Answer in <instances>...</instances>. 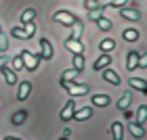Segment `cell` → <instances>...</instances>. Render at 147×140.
<instances>
[{
	"label": "cell",
	"instance_id": "6da1fadb",
	"mask_svg": "<svg viewBox=\"0 0 147 140\" xmlns=\"http://www.w3.org/2000/svg\"><path fill=\"white\" fill-rule=\"evenodd\" d=\"M36 34V25L34 23H25V25H21V27H11V36L13 38H19V40H30L32 36Z\"/></svg>",
	"mask_w": 147,
	"mask_h": 140
},
{
	"label": "cell",
	"instance_id": "7a4b0ae2",
	"mask_svg": "<svg viewBox=\"0 0 147 140\" xmlns=\"http://www.w3.org/2000/svg\"><path fill=\"white\" fill-rule=\"evenodd\" d=\"M19 57L23 59V69H28V71H36L40 61H42V59H40V52H38V55H32L30 50H21Z\"/></svg>",
	"mask_w": 147,
	"mask_h": 140
},
{
	"label": "cell",
	"instance_id": "3957f363",
	"mask_svg": "<svg viewBox=\"0 0 147 140\" xmlns=\"http://www.w3.org/2000/svg\"><path fill=\"white\" fill-rule=\"evenodd\" d=\"M59 84H61V88H65L71 96H84V94L90 92V88L86 84H76V82H59Z\"/></svg>",
	"mask_w": 147,
	"mask_h": 140
},
{
	"label": "cell",
	"instance_id": "277c9868",
	"mask_svg": "<svg viewBox=\"0 0 147 140\" xmlns=\"http://www.w3.org/2000/svg\"><path fill=\"white\" fill-rule=\"evenodd\" d=\"M76 15L74 13H69V11H57L55 15H53V21H57V23H61V25H65V27H71L74 23H76Z\"/></svg>",
	"mask_w": 147,
	"mask_h": 140
},
{
	"label": "cell",
	"instance_id": "5b68a950",
	"mask_svg": "<svg viewBox=\"0 0 147 140\" xmlns=\"http://www.w3.org/2000/svg\"><path fill=\"white\" fill-rule=\"evenodd\" d=\"M53 55H55V52H53L51 40L49 38H42V40H40V59H42V61H51Z\"/></svg>",
	"mask_w": 147,
	"mask_h": 140
},
{
	"label": "cell",
	"instance_id": "8992f818",
	"mask_svg": "<svg viewBox=\"0 0 147 140\" xmlns=\"http://www.w3.org/2000/svg\"><path fill=\"white\" fill-rule=\"evenodd\" d=\"M120 15H122V19H126V21H139V19H141V13H139L135 6H122V9H120Z\"/></svg>",
	"mask_w": 147,
	"mask_h": 140
},
{
	"label": "cell",
	"instance_id": "52a82bcc",
	"mask_svg": "<svg viewBox=\"0 0 147 140\" xmlns=\"http://www.w3.org/2000/svg\"><path fill=\"white\" fill-rule=\"evenodd\" d=\"M65 48H67L71 55H84V44L80 42V40L67 38V40H65Z\"/></svg>",
	"mask_w": 147,
	"mask_h": 140
},
{
	"label": "cell",
	"instance_id": "ba28073f",
	"mask_svg": "<svg viewBox=\"0 0 147 140\" xmlns=\"http://www.w3.org/2000/svg\"><path fill=\"white\" fill-rule=\"evenodd\" d=\"M74 113H76V103H74V101H67L59 117H61V121H69V119H74Z\"/></svg>",
	"mask_w": 147,
	"mask_h": 140
},
{
	"label": "cell",
	"instance_id": "9c48e42d",
	"mask_svg": "<svg viewBox=\"0 0 147 140\" xmlns=\"http://www.w3.org/2000/svg\"><path fill=\"white\" fill-rule=\"evenodd\" d=\"M128 84L132 90H139L141 94H147V82L141 77H128Z\"/></svg>",
	"mask_w": 147,
	"mask_h": 140
},
{
	"label": "cell",
	"instance_id": "30bf717a",
	"mask_svg": "<svg viewBox=\"0 0 147 140\" xmlns=\"http://www.w3.org/2000/svg\"><path fill=\"white\" fill-rule=\"evenodd\" d=\"M137 67H139V52L137 50H130L128 55H126V69L135 71Z\"/></svg>",
	"mask_w": 147,
	"mask_h": 140
},
{
	"label": "cell",
	"instance_id": "8fae6325",
	"mask_svg": "<svg viewBox=\"0 0 147 140\" xmlns=\"http://www.w3.org/2000/svg\"><path fill=\"white\" fill-rule=\"evenodd\" d=\"M109 65H111V57H109V55H101V57L95 61L92 69H95V71H103V69H107Z\"/></svg>",
	"mask_w": 147,
	"mask_h": 140
},
{
	"label": "cell",
	"instance_id": "7c38bea8",
	"mask_svg": "<svg viewBox=\"0 0 147 140\" xmlns=\"http://www.w3.org/2000/svg\"><path fill=\"white\" fill-rule=\"evenodd\" d=\"M90 103H92V107H107L111 103V98H109V94H92Z\"/></svg>",
	"mask_w": 147,
	"mask_h": 140
},
{
	"label": "cell",
	"instance_id": "4fadbf2b",
	"mask_svg": "<svg viewBox=\"0 0 147 140\" xmlns=\"http://www.w3.org/2000/svg\"><path fill=\"white\" fill-rule=\"evenodd\" d=\"M92 117V107H82V109H78L74 113V119L76 121H86V119Z\"/></svg>",
	"mask_w": 147,
	"mask_h": 140
},
{
	"label": "cell",
	"instance_id": "5bb4252c",
	"mask_svg": "<svg viewBox=\"0 0 147 140\" xmlns=\"http://www.w3.org/2000/svg\"><path fill=\"white\" fill-rule=\"evenodd\" d=\"M30 92H32V82H28V79H25V82H21V84H19L17 98H19V101H25V98L30 96Z\"/></svg>",
	"mask_w": 147,
	"mask_h": 140
},
{
	"label": "cell",
	"instance_id": "9a60e30c",
	"mask_svg": "<svg viewBox=\"0 0 147 140\" xmlns=\"http://www.w3.org/2000/svg\"><path fill=\"white\" fill-rule=\"evenodd\" d=\"M0 71H2V77H4V82L9 84V86H15V84H17V73L13 71L9 65H6V67H2Z\"/></svg>",
	"mask_w": 147,
	"mask_h": 140
},
{
	"label": "cell",
	"instance_id": "2e32d148",
	"mask_svg": "<svg viewBox=\"0 0 147 140\" xmlns=\"http://www.w3.org/2000/svg\"><path fill=\"white\" fill-rule=\"evenodd\" d=\"M103 79L105 82H109V84H113V86H120V75L113 69H103Z\"/></svg>",
	"mask_w": 147,
	"mask_h": 140
},
{
	"label": "cell",
	"instance_id": "e0dca14e",
	"mask_svg": "<svg viewBox=\"0 0 147 140\" xmlns=\"http://www.w3.org/2000/svg\"><path fill=\"white\" fill-rule=\"evenodd\" d=\"M111 138L113 140H124V125L120 121H113L111 123Z\"/></svg>",
	"mask_w": 147,
	"mask_h": 140
},
{
	"label": "cell",
	"instance_id": "ac0fdd59",
	"mask_svg": "<svg viewBox=\"0 0 147 140\" xmlns=\"http://www.w3.org/2000/svg\"><path fill=\"white\" fill-rule=\"evenodd\" d=\"M130 103H132V92H124V94L120 96V101H118V109L120 111H126L130 107Z\"/></svg>",
	"mask_w": 147,
	"mask_h": 140
},
{
	"label": "cell",
	"instance_id": "d6986e66",
	"mask_svg": "<svg viewBox=\"0 0 147 140\" xmlns=\"http://www.w3.org/2000/svg\"><path fill=\"white\" fill-rule=\"evenodd\" d=\"M122 38L126 40V42H137V40H139V29H135V27H126V29L122 31Z\"/></svg>",
	"mask_w": 147,
	"mask_h": 140
},
{
	"label": "cell",
	"instance_id": "ffe728a7",
	"mask_svg": "<svg viewBox=\"0 0 147 140\" xmlns=\"http://www.w3.org/2000/svg\"><path fill=\"white\" fill-rule=\"evenodd\" d=\"M25 119H28V111H23V109H19L17 113H13V117H11V123L13 125H21Z\"/></svg>",
	"mask_w": 147,
	"mask_h": 140
},
{
	"label": "cell",
	"instance_id": "44dd1931",
	"mask_svg": "<svg viewBox=\"0 0 147 140\" xmlns=\"http://www.w3.org/2000/svg\"><path fill=\"white\" fill-rule=\"evenodd\" d=\"M99 48H101V52H103V55H109V52H111L113 48H116V42H113L111 38H105V40H101Z\"/></svg>",
	"mask_w": 147,
	"mask_h": 140
},
{
	"label": "cell",
	"instance_id": "7402d4cb",
	"mask_svg": "<svg viewBox=\"0 0 147 140\" xmlns=\"http://www.w3.org/2000/svg\"><path fill=\"white\" fill-rule=\"evenodd\" d=\"M34 19H36V9H25V11L21 13V25L34 23Z\"/></svg>",
	"mask_w": 147,
	"mask_h": 140
},
{
	"label": "cell",
	"instance_id": "603a6c76",
	"mask_svg": "<svg viewBox=\"0 0 147 140\" xmlns=\"http://www.w3.org/2000/svg\"><path fill=\"white\" fill-rule=\"evenodd\" d=\"M82 31H84V25H82V21H80V19H76V23L71 25V36H69V38H74V40H80Z\"/></svg>",
	"mask_w": 147,
	"mask_h": 140
},
{
	"label": "cell",
	"instance_id": "cb8c5ba5",
	"mask_svg": "<svg viewBox=\"0 0 147 140\" xmlns=\"http://www.w3.org/2000/svg\"><path fill=\"white\" fill-rule=\"evenodd\" d=\"M78 75H80V73H78L76 69H65V71L61 73V79H59V82H76Z\"/></svg>",
	"mask_w": 147,
	"mask_h": 140
},
{
	"label": "cell",
	"instance_id": "d4e9b609",
	"mask_svg": "<svg viewBox=\"0 0 147 140\" xmlns=\"http://www.w3.org/2000/svg\"><path fill=\"white\" fill-rule=\"evenodd\" d=\"M71 65L74 67L71 69H76L78 73L84 69V55H74V59H71Z\"/></svg>",
	"mask_w": 147,
	"mask_h": 140
},
{
	"label": "cell",
	"instance_id": "484cf974",
	"mask_svg": "<svg viewBox=\"0 0 147 140\" xmlns=\"http://www.w3.org/2000/svg\"><path fill=\"white\" fill-rule=\"evenodd\" d=\"M128 130H130V134L135 138H143L145 136V128H143V125H139V123H130Z\"/></svg>",
	"mask_w": 147,
	"mask_h": 140
},
{
	"label": "cell",
	"instance_id": "4316f807",
	"mask_svg": "<svg viewBox=\"0 0 147 140\" xmlns=\"http://www.w3.org/2000/svg\"><path fill=\"white\" fill-rule=\"evenodd\" d=\"M145 121H147V105H141V107L137 109V123L143 125Z\"/></svg>",
	"mask_w": 147,
	"mask_h": 140
},
{
	"label": "cell",
	"instance_id": "83f0119b",
	"mask_svg": "<svg viewBox=\"0 0 147 140\" xmlns=\"http://www.w3.org/2000/svg\"><path fill=\"white\" fill-rule=\"evenodd\" d=\"M95 23H97V27L101 29V31H109V29L113 27V25H111V21H109L107 17H101V19H97Z\"/></svg>",
	"mask_w": 147,
	"mask_h": 140
},
{
	"label": "cell",
	"instance_id": "f1b7e54d",
	"mask_svg": "<svg viewBox=\"0 0 147 140\" xmlns=\"http://www.w3.org/2000/svg\"><path fill=\"white\" fill-rule=\"evenodd\" d=\"M103 11H105V6H97V9L88 11V19H90V21H97V19H101V17H103Z\"/></svg>",
	"mask_w": 147,
	"mask_h": 140
},
{
	"label": "cell",
	"instance_id": "f546056e",
	"mask_svg": "<svg viewBox=\"0 0 147 140\" xmlns=\"http://www.w3.org/2000/svg\"><path fill=\"white\" fill-rule=\"evenodd\" d=\"M11 65H13V71H21L23 69V59L17 55L15 59H11Z\"/></svg>",
	"mask_w": 147,
	"mask_h": 140
},
{
	"label": "cell",
	"instance_id": "4dcf8cb0",
	"mask_svg": "<svg viewBox=\"0 0 147 140\" xmlns=\"http://www.w3.org/2000/svg\"><path fill=\"white\" fill-rule=\"evenodd\" d=\"M6 50H9V38H6V34L0 31V52H6Z\"/></svg>",
	"mask_w": 147,
	"mask_h": 140
},
{
	"label": "cell",
	"instance_id": "1f68e13d",
	"mask_svg": "<svg viewBox=\"0 0 147 140\" xmlns=\"http://www.w3.org/2000/svg\"><path fill=\"white\" fill-rule=\"evenodd\" d=\"M97 6H99L97 0H84V9L86 11H92V9H97Z\"/></svg>",
	"mask_w": 147,
	"mask_h": 140
},
{
	"label": "cell",
	"instance_id": "d6a6232c",
	"mask_svg": "<svg viewBox=\"0 0 147 140\" xmlns=\"http://www.w3.org/2000/svg\"><path fill=\"white\" fill-rule=\"evenodd\" d=\"M139 67H141V69H145V67H147V52L139 55Z\"/></svg>",
	"mask_w": 147,
	"mask_h": 140
},
{
	"label": "cell",
	"instance_id": "836d02e7",
	"mask_svg": "<svg viewBox=\"0 0 147 140\" xmlns=\"http://www.w3.org/2000/svg\"><path fill=\"white\" fill-rule=\"evenodd\" d=\"M9 61H11L9 57H4V55L0 57V69H2V67H6V65H9Z\"/></svg>",
	"mask_w": 147,
	"mask_h": 140
},
{
	"label": "cell",
	"instance_id": "e575fe53",
	"mask_svg": "<svg viewBox=\"0 0 147 140\" xmlns=\"http://www.w3.org/2000/svg\"><path fill=\"white\" fill-rule=\"evenodd\" d=\"M71 136V128H65L63 130V138H69Z\"/></svg>",
	"mask_w": 147,
	"mask_h": 140
},
{
	"label": "cell",
	"instance_id": "d590c367",
	"mask_svg": "<svg viewBox=\"0 0 147 140\" xmlns=\"http://www.w3.org/2000/svg\"><path fill=\"white\" fill-rule=\"evenodd\" d=\"M122 113H124V117H126V119H130V117H132V113H130L128 109H126V111H122Z\"/></svg>",
	"mask_w": 147,
	"mask_h": 140
},
{
	"label": "cell",
	"instance_id": "8d00e7d4",
	"mask_svg": "<svg viewBox=\"0 0 147 140\" xmlns=\"http://www.w3.org/2000/svg\"><path fill=\"white\" fill-rule=\"evenodd\" d=\"M4 140H21V138H15V136H6Z\"/></svg>",
	"mask_w": 147,
	"mask_h": 140
},
{
	"label": "cell",
	"instance_id": "74e56055",
	"mask_svg": "<svg viewBox=\"0 0 147 140\" xmlns=\"http://www.w3.org/2000/svg\"><path fill=\"white\" fill-rule=\"evenodd\" d=\"M59 140H67V138H59Z\"/></svg>",
	"mask_w": 147,
	"mask_h": 140
},
{
	"label": "cell",
	"instance_id": "f35d334b",
	"mask_svg": "<svg viewBox=\"0 0 147 140\" xmlns=\"http://www.w3.org/2000/svg\"><path fill=\"white\" fill-rule=\"evenodd\" d=\"M0 31H2V29H0Z\"/></svg>",
	"mask_w": 147,
	"mask_h": 140
}]
</instances>
